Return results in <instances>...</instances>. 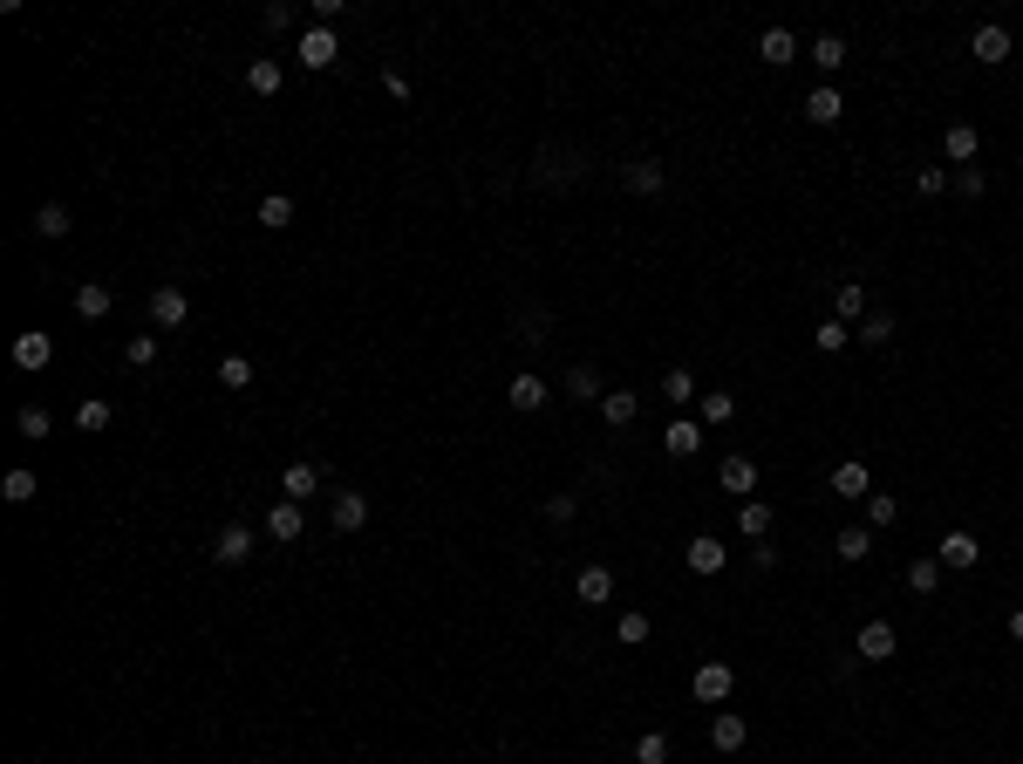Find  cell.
<instances>
[{
	"mask_svg": "<svg viewBox=\"0 0 1023 764\" xmlns=\"http://www.w3.org/2000/svg\"><path fill=\"white\" fill-rule=\"evenodd\" d=\"M294 55H301V69H335V62H341V41H335V28L307 21V28H301V41H294Z\"/></svg>",
	"mask_w": 1023,
	"mask_h": 764,
	"instance_id": "cell-1",
	"label": "cell"
},
{
	"mask_svg": "<svg viewBox=\"0 0 1023 764\" xmlns=\"http://www.w3.org/2000/svg\"><path fill=\"white\" fill-rule=\"evenodd\" d=\"M253 546H260V533L232 519V526H219V539H212V560H219V567H246V560H253Z\"/></svg>",
	"mask_w": 1023,
	"mask_h": 764,
	"instance_id": "cell-2",
	"label": "cell"
},
{
	"mask_svg": "<svg viewBox=\"0 0 1023 764\" xmlns=\"http://www.w3.org/2000/svg\"><path fill=\"white\" fill-rule=\"evenodd\" d=\"M935 560H942V573H969L976 560H983V546H976V533H962V526H955V533L935 539Z\"/></svg>",
	"mask_w": 1023,
	"mask_h": 764,
	"instance_id": "cell-3",
	"label": "cell"
},
{
	"mask_svg": "<svg viewBox=\"0 0 1023 764\" xmlns=\"http://www.w3.org/2000/svg\"><path fill=\"white\" fill-rule=\"evenodd\" d=\"M696 703H730V689H737V669L730 662H696Z\"/></svg>",
	"mask_w": 1023,
	"mask_h": 764,
	"instance_id": "cell-4",
	"label": "cell"
},
{
	"mask_svg": "<svg viewBox=\"0 0 1023 764\" xmlns=\"http://www.w3.org/2000/svg\"><path fill=\"white\" fill-rule=\"evenodd\" d=\"M969 55H976L983 69H1003V62H1010V28H996V21H983V28L969 35Z\"/></svg>",
	"mask_w": 1023,
	"mask_h": 764,
	"instance_id": "cell-5",
	"label": "cell"
},
{
	"mask_svg": "<svg viewBox=\"0 0 1023 764\" xmlns=\"http://www.w3.org/2000/svg\"><path fill=\"white\" fill-rule=\"evenodd\" d=\"M894 649H901V635H894V621H867L860 628V662H894Z\"/></svg>",
	"mask_w": 1023,
	"mask_h": 764,
	"instance_id": "cell-6",
	"label": "cell"
},
{
	"mask_svg": "<svg viewBox=\"0 0 1023 764\" xmlns=\"http://www.w3.org/2000/svg\"><path fill=\"white\" fill-rule=\"evenodd\" d=\"M662 451H669V458H696V451H703V423L676 417L669 430H662Z\"/></svg>",
	"mask_w": 1023,
	"mask_h": 764,
	"instance_id": "cell-7",
	"label": "cell"
},
{
	"mask_svg": "<svg viewBox=\"0 0 1023 764\" xmlns=\"http://www.w3.org/2000/svg\"><path fill=\"white\" fill-rule=\"evenodd\" d=\"M185 314H191L185 287H157V294H151V321H157V328H185Z\"/></svg>",
	"mask_w": 1023,
	"mask_h": 764,
	"instance_id": "cell-8",
	"label": "cell"
},
{
	"mask_svg": "<svg viewBox=\"0 0 1023 764\" xmlns=\"http://www.w3.org/2000/svg\"><path fill=\"white\" fill-rule=\"evenodd\" d=\"M758 62H771V69H792V62H798V35H792V28H764Z\"/></svg>",
	"mask_w": 1023,
	"mask_h": 764,
	"instance_id": "cell-9",
	"label": "cell"
},
{
	"mask_svg": "<svg viewBox=\"0 0 1023 764\" xmlns=\"http://www.w3.org/2000/svg\"><path fill=\"white\" fill-rule=\"evenodd\" d=\"M14 362H21V369H48V362H55V335H41V328L14 335Z\"/></svg>",
	"mask_w": 1023,
	"mask_h": 764,
	"instance_id": "cell-10",
	"label": "cell"
},
{
	"mask_svg": "<svg viewBox=\"0 0 1023 764\" xmlns=\"http://www.w3.org/2000/svg\"><path fill=\"white\" fill-rule=\"evenodd\" d=\"M942 151H948V164H976V151H983L976 123H948V130H942Z\"/></svg>",
	"mask_w": 1023,
	"mask_h": 764,
	"instance_id": "cell-11",
	"label": "cell"
},
{
	"mask_svg": "<svg viewBox=\"0 0 1023 764\" xmlns=\"http://www.w3.org/2000/svg\"><path fill=\"white\" fill-rule=\"evenodd\" d=\"M573 594H580L587 608H601V601H614V573H607V567H580V573H573Z\"/></svg>",
	"mask_w": 1023,
	"mask_h": 764,
	"instance_id": "cell-12",
	"label": "cell"
},
{
	"mask_svg": "<svg viewBox=\"0 0 1023 764\" xmlns=\"http://www.w3.org/2000/svg\"><path fill=\"white\" fill-rule=\"evenodd\" d=\"M546 396H553V389H546L539 376H512V382H505V403L526 410V417H532V410H546Z\"/></svg>",
	"mask_w": 1023,
	"mask_h": 764,
	"instance_id": "cell-13",
	"label": "cell"
},
{
	"mask_svg": "<svg viewBox=\"0 0 1023 764\" xmlns=\"http://www.w3.org/2000/svg\"><path fill=\"white\" fill-rule=\"evenodd\" d=\"M601 417L614 423V430H628V423L642 417V396H635V389H607V396H601Z\"/></svg>",
	"mask_w": 1023,
	"mask_h": 764,
	"instance_id": "cell-14",
	"label": "cell"
},
{
	"mask_svg": "<svg viewBox=\"0 0 1023 764\" xmlns=\"http://www.w3.org/2000/svg\"><path fill=\"white\" fill-rule=\"evenodd\" d=\"M717 478H723V492H737V498L758 492V464H751V458H723V464H717Z\"/></svg>",
	"mask_w": 1023,
	"mask_h": 764,
	"instance_id": "cell-15",
	"label": "cell"
},
{
	"mask_svg": "<svg viewBox=\"0 0 1023 764\" xmlns=\"http://www.w3.org/2000/svg\"><path fill=\"white\" fill-rule=\"evenodd\" d=\"M369 526V498L362 492H335V533H362Z\"/></svg>",
	"mask_w": 1023,
	"mask_h": 764,
	"instance_id": "cell-16",
	"label": "cell"
},
{
	"mask_svg": "<svg viewBox=\"0 0 1023 764\" xmlns=\"http://www.w3.org/2000/svg\"><path fill=\"white\" fill-rule=\"evenodd\" d=\"M621 185L642 191V198H655V191H662V164H655V157H635V164H621Z\"/></svg>",
	"mask_w": 1023,
	"mask_h": 764,
	"instance_id": "cell-17",
	"label": "cell"
},
{
	"mask_svg": "<svg viewBox=\"0 0 1023 764\" xmlns=\"http://www.w3.org/2000/svg\"><path fill=\"white\" fill-rule=\"evenodd\" d=\"M710 744H717V751H744V744H751V724H744L737 710H723L717 724H710Z\"/></svg>",
	"mask_w": 1023,
	"mask_h": 764,
	"instance_id": "cell-18",
	"label": "cell"
},
{
	"mask_svg": "<svg viewBox=\"0 0 1023 764\" xmlns=\"http://www.w3.org/2000/svg\"><path fill=\"white\" fill-rule=\"evenodd\" d=\"M110 307H116V294L103 287V280H82V287H76V314H82V321H103Z\"/></svg>",
	"mask_w": 1023,
	"mask_h": 764,
	"instance_id": "cell-19",
	"label": "cell"
},
{
	"mask_svg": "<svg viewBox=\"0 0 1023 764\" xmlns=\"http://www.w3.org/2000/svg\"><path fill=\"white\" fill-rule=\"evenodd\" d=\"M833 314L853 328V321H867V287L860 280H839V294H833Z\"/></svg>",
	"mask_w": 1023,
	"mask_h": 764,
	"instance_id": "cell-20",
	"label": "cell"
},
{
	"mask_svg": "<svg viewBox=\"0 0 1023 764\" xmlns=\"http://www.w3.org/2000/svg\"><path fill=\"white\" fill-rule=\"evenodd\" d=\"M737 533H744V539H771V505H764V498H744V505H737Z\"/></svg>",
	"mask_w": 1023,
	"mask_h": 764,
	"instance_id": "cell-21",
	"label": "cell"
},
{
	"mask_svg": "<svg viewBox=\"0 0 1023 764\" xmlns=\"http://www.w3.org/2000/svg\"><path fill=\"white\" fill-rule=\"evenodd\" d=\"M682 560H689V573H723V546L703 533V539H689V546H682Z\"/></svg>",
	"mask_w": 1023,
	"mask_h": 764,
	"instance_id": "cell-22",
	"label": "cell"
},
{
	"mask_svg": "<svg viewBox=\"0 0 1023 764\" xmlns=\"http://www.w3.org/2000/svg\"><path fill=\"white\" fill-rule=\"evenodd\" d=\"M839 116H846V96L839 89H812L805 96V123H839Z\"/></svg>",
	"mask_w": 1023,
	"mask_h": 764,
	"instance_id": "cell-23",
	"label": "cell"
},
{
	"mask_svg": "<svg viewBox=\"0 0 1023 764\" xmlns=\"http://www.w3.org/2000/svg\"><path fill=\"white\" fill-rule=\"evenodd\" d=\"M266 539H301V505H294V498H280V505L266 512Z\"/></svg>",
	"mask_w": 1023,
	"mask_h": 764,
	"instance_id": "cell-24",
	"label": "cell"
},
{
	"mask_svg": "<svg viewBox=\"0 0 1023 764\" xmlns=\"http://www.w3.org/2000/svg\"><path fill=\"white\" fill-rule=\"evenodd\" d=\"M833 498H873L867 464H839V471H833Z\"/></svg>",
	"mask_w": 1023,
	"mask_h": 764,
	"instance_id": "cell-25",
	"label": "cell"
},
{
	"mask_svg": "<svg viewBox=\"0 0 1023 764\" xmlns=\"http://www.w3.org/2000/svg\"><path fill=\"white\" fill-rule=\"evenodd\" d=\"M35 492H41V478H35V471H28V464H14V471L0 478V498H7V505H28V498H35Z\"/></svg>",
	"mask_w": 1023,
	"mask_h": 764,
	"instance_id": "cell-26",
	"label": "cell"
},
{
	"mask_svg": "<svg viewBox=\"0 0 1023 764\" xmlns=\"http://www.w3.org/2000/svg\"><path fill=\"white\" fill-rule=\"evenodd\" d=\"M894 328H901V321H894L887 307H867V321H860V342H867V348H887V342H894Z\"/></svg>",
	"mask_w": 1023,
	"mask_h": 764,
	"instance_id": "cell-27",
	"label": "cell"
},
{
	"mask_svg": "<svg viewBox=\"0 0 1023 764\" xmlns=\"http://www.w3.org/2000/svg\"><path fill=\"white\" fill-rule=\"evenodd\" d=\"M560 389H567L573 403H594V396H601V376H594V369H587V362H573L567 376H560Z\"/></svg>",
	"mask_w": 1023,
	"mask_h": 764,
	"instance_id": "cell-28",
	"label": "cell"
},
{
	"mask_svg": "<svg viewBox=\"0 0 1023 764\" xmlns=\"http://www.w3.org/2000/svg\"><path fill=\"white\" fill-rule=\"evenodd\" d=\"M833 553H839V560H846V567H860V560H867V553H873V533H867V526H846V533L833 539Z\"/></svg>",
	"mask_w": 1023,
	"mask_h": 764,
	"instance_id": "cell-29",
	"label": "cell"
},
{
	"mask_svg": "<svg viewBox=\"0 0 1023 764\" xmlns=\"http://www.w3.org/2000/svg\"><path fill=\"white\" fill-rule=\"evenodd\" d=\"M812 62H819L826 76H839V69H846L853 55H846V41H839V35H819V41H812Z\"/></svg>",
	"mask_w": 1023,
	"mask_h": 764,
	"instance_id": "cell-30",
	"label": "cell"
},
{
	"mask_svg": "<svg viewBox=\"0 0 1023 764\" xmlns=\"http://www.w3.org/2000/svg\"><path fill=\"white\" fill-rule=\"evenodd\" d=\"M314 485H321V471H314V464H287V478H280V492L294 498V505H301V498H314Z\"/></svg>",
	"mask_w": 1023,
	"mask_h": 764,
	"instance_id": "cell-31",
	"label": "cell"
},
{
	"mask_svg": "<svg viewBox=\"0 0 1023 764\" xmlns=\"http://www.w3.org/2000/svg\"><path fill=\"white\" fill-rule=\"evenodd\" d=\"M246 89H253V96H280V62H266V55L246 62Z\"/></svg>",
	"mask_w": 1023,
	"mask_h": 764,
	"instance_id": "cell-32",
	"label": "cell"
},
{
	"mask_svg": "<svg viewBox=\"0 0 1023 764\" xmlns=\"http://www.w3.org/2000/svg\"><path fill=\"white\" fill-rule=\"evenodd\" d=\"M942 587V560H908V594H935Z\"/></svg>",
	"mask_w": 1023,
	"mask_h": 764,
	"instance_id": "cell-33",
	"label": "cell"
},
{
	"mask_svg": "<svg viewBox=\"0 0 1023 764\" xmlns=\"http://www.w3.org/2000/svg\"><path fill=\"white\" fill-rule=\"evenodd\" d=\"M662 396H669L676 410H689V403H696V376H689V369H669V376H662Z\"/></svg>",
	"mask_w": 1023,
	"mask_h": 764,
	"instance_id": "cell-34",
	"label": "cell"
},
{
	"mask_svg": "<svg viewBox=\"0 0 1023 764\" xmlns=\"http://www.w3.org/2000/svg\"><path fill=\"white\" fill-rule=\"evenodd\" d=\"M260 226H266V232L294 226V198H280V191H273V198H260Z\"/></svg>",
	"mask_w": 1023,
	"mask_h": 764,
	"instance_id": "cell-35",
	"label": "cell"
},
{
	"mask_svg": "<svg viewBox=\"0 0 1023 764\" xmlns=\"http://www.w3.org/2000/svg\"><path fill=\"white\" fill-rule=\"evenodd\" d=\"M69 226H76V219H69V205H41V212H35V232H41V239H62Z\"/></svg>",
	"mask_w": 1023,
	"mask_h": 764,
	"instance_id": "cell-36",
	"label": "cell"
},
{
	"mask_svg": "<svg viewBox=\"0 0 1023 764\" xmlns=\"http://www.w3.org/2000/svg\"><path fill=\"white\" fill-rule=\"evenodd\" d=\"M737 417V396L730 389H703V423H730Z\"/></svg>",
	"mask_w": 1023,
	"mask_h": 764,
	"instance_id": "cell-37",
	"label": "cell"
},
{
	"mask_svg": "<svg viewBox=\"0 0 1023 764\" xmlns=\"http://www.w3.org/2000/svg\"><path fill=\"white\" fill-rule=\"evenodd\" d=\"M812 342L826 348V355H839V348L853 342V328H846V321H839V314H833V321H819V328H812Z\"/></svg>",
	"mask_w": 1023,
	"mask_h": 764,
	"instance_id": "cell-38",
	"label": "cell"
},
{
	"mask_svg": "<svg viewBox=\"0 0 1023 764\" xmlns=\"http://www.w3.org/2000/svg\"><path fill=\"white\" fill-rule=\"evenodd\" d=\"M635 764H669V737L662 730H642L635 737Z\"/></svg>",
	"mask_w": 1023,
	"mask_h": 764,
	"instance_id": "cell-39",
	"label": "cell"
},
{
	"mask_svg": "<svg viewBox=\"0 0 1023 764\" xmlns=\"http://www.w3.org/2000/svg\"><path fill=\"white\" fill-rule=\"evenodd\" d=\"M914 191H921V198H942L948 171H942V164H914Z\"/></svg>",
	"mask_w": 1023,
	"mask_h": 764,
	"instance_id": "cell-40",
	"label": "cell"
},
{
	"mask_svg": "<svg viewBox=\"0 0 1023 764\" xmlns=\"http://www.w3.org/2000/svg\"><path fill=\"white\" fill-rule=\"evenodd\" d=\"M110 417H116V410H110V403H103V396H89V403H82V410H76V423H82V430H89V437H96V430H110Z\"/></svg>",
	"mask_w": 1023,
	"mask_h": 764,
	"instance_id": "cell-41",
	"label": "cell"
},
{
	"mask_svg": "<svg viewBox=\"0 0 1023 764\" xmlns=\"http://www.w3.org/2000/svg\"><path fill=\"white\" fill-rule=\"evenodd\" d=\"M123 362H130V369H151V362H157V335H130V342H123Z\"/></svg>",
	"mask_w": 1023,
	"mask_h": 764,
	"instance_id": "cell-42",
	"label": "cell"
},
{
	"mask_svg": "<svg viewBox=\"0 0 1023 764\" xmlns=\"http://www.w3.org/2000/svg\"><path fill=\"white\" fill-rule=\"evenodd\" d=\"M219 382H226V389H253V362H246V355H226V362H219Z\"/></svg>",
	"mask_w": 1023,
	"mask_h": 764,
	"instance_id": "cell-43",
	"label": "cell"
},
{
	"mask_svg": "<svg viewBox=\"0 0 1023 764\" xmlns=\"http://www.w3.org/2000/svg\"><path fill=\"white\" fill-rule=\"evenodd\" d=\"M614 635H621L628 649H635V642H648V614H642V608H628L621 621H614Z\"/></svg>",
	"mask_w": 1023,
	"mask_h": 764,
	"instance_id": "cell-44",
	"label": "cell"
},
{
	"mask_svg": "<svg viewBox=\"0 0 1023 764\" xmlns=\"http://www.w3.org/2000/svg\"><path fill=\"white\" fill-rule=\"evenodd\" d=\"M948 185L962 191V198H983V191H989V178H983V171H976V164H962V171H955Z\"/></svg>",
	"mask_w": 1023,
	"mask_h": 764,
	"instance_id": "cell-45",
	"label": "cell"
},
{
	"mask_svg": "<svg viewBox=\"0 0 1023 764\" xmlns=\"http://www.w3.org/2000/svg\"><path fill=\"white\" fill-rule=\"evenodd\" d=\"M867 519H873V526H894V519H901V505H894L887 492H873L867 498Z\"/></svg>",
	"mask_w": 1023,
	"mask_h": 764,
	"instance_id": "cell-46",
	"label": "cell"
},
{
	"mask_svg": "<svg viewBox=\"0 0 1023 764\" xmlns=\"http://www.w3.org/2000/svg\"><path fill=\"white\" fill-rule=\"evenodd\" d=\"M573 505H580L573 492H553V498H546V519H553V526H567V519H573Z\"/></svg>",
	"mask_w": 1023,
	"mask_h": 764,
	"instance_id": "cell-47",
	"label": "cell"
},
{
	"mask_svg": "<svg viewBox=\"0 0 1023 764\" xmlns=\"http://www.w3.org/2000/svg\"><path fill=\"white\" fill-rule=\"evenodd\" d=\"M14 423H21V437H48V410H35V403H28Z\"/></svg>",
	"mask_w": 1023,
	"mask_h": 764,
	"instance_id": "cell-48",
	"label": "cell"
},
{
	"mask_svg": "<svg viewBox=\"0 0 1023 764\" xmlns=\"http://www.w3.org/2000/svg\"><path fill=\"white\" fill-rule=\"evenodd\" d=\"M751 567H758V573H771V567H778V546H764V539H751Z\"/></svg>",
	"mask_w": 1023,
	"mask_h": 764,
	"instance_id": "cell-49",
	"label": "cell"
},
{
	"mask_svg": "<svg viewBox=\"0 0 1023 764\" xmlns=\"http://www.w3.org/2000/svg\"><path fill=\"white\" fill-rule=\"evenodd\" d=\"M1003 628H1010V642H1023V608H1010V621H1003Z\"/></svg>",
	"mask_w": 1023,
	"mask_h": 764,
	"instance_id": "cell-50",
	"label": "cell"
}]
</instances>
